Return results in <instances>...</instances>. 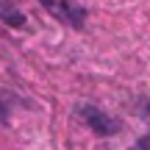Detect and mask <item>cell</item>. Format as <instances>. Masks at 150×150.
Masks as SVG:
<instances>
[{"mask_svg": "<svg viewBox=\"0 0 150 150\" xmlns=\"http://www.w3.org/2000/svg\"><path fill=\"white\" fill-rule=\"evenodd\" d=\"M42 3L47 6L59 20H64V22H70V25L81 28V22H83V8H81L75 0H42Z\"/></svg>", "mask_w": 150, "mask_h": 150, "instance_id": "6da1fadb", "label": "cell"}, {"mask_svg": "<svg viewBox=\"0 0 150 150\" xmlns=\"http://www.w3.org/2000/svg\"><path fill=\"white\" fill-rule=\"evenodd\" d=\"M81 114H83V117L89 120V125H92L95 131H100V134H114V131H117V125H114V120H111V117H106V114L95 111L92 106L81 108Z\"/></svg>", "mask_w": 150, "mask_h": 150, "instance_id": "7a4b0ae2", "label": "cell"}, {"mask_svg": "<svg viewBox=\"0 0 150 150\" xmlns=\"http://www.w3.org/2000/svg\"><path fill=\"white\" fill-rule=\"evenodd\" d=\"M134 150H150V136H145V139H139L134 145Z\"/></svg>", "mask_w": 150, "mask_h": 150, "instance_id": "3957f363", "label": "cell"}]
</instances>
